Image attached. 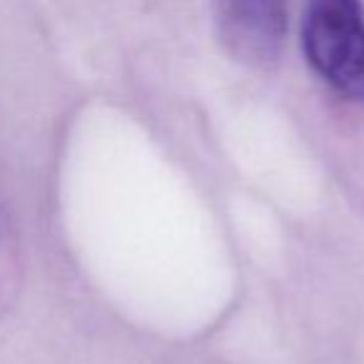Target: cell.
Masks as SVG:
<instances>
[{"label": "cell", "mask_w": 364, "mask_h": 364, "mask_svg": "<svg viewBox=\"0 0 364 364\" xmlns=\"http://www.w3.org/2000/svg\"><path fill=\"white\" fill-rule=\"evenodd\" d=\"M223 43L255 68L274 63L287 36V0H218Z\"/></svg>", "instance_id": "cell-2"}, {"label": "cell", "mask_w": 364, "mask_h": 364, "mask_svg": "<svg viewBox=\"0 0 364 364\" xmlns=\"http://www.w3.org/2000/svg\"><path fill=\"white\" fill-rule=\"evenodd\" d=\"M302 46L309 65L334 90L364 102V8L359 0H307Z\"/></svg>", "instance_id": "cell-1"}]
</instances>
